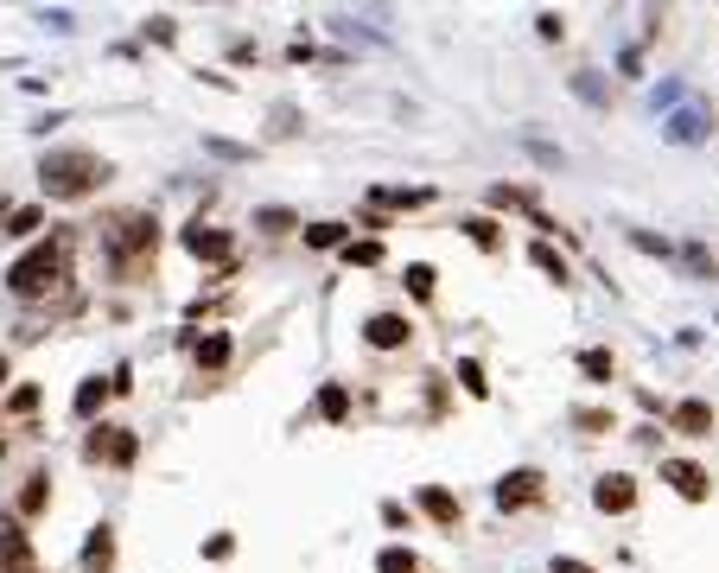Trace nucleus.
<instances>
[{"mask_svg": "<svg viewBox=\"0 0 719 573\" xmlns=\"http://www.w3.org/2000/svg\"><path fill=\"white\" fill-rule=\"evenodd\" d=\"M39 185H45L51 204H83L109 185V160L90 153V147H58V153L39 160Z\"/></svg>", "mask_w": 719, "mask_h": 573, "instance_id": "1", "label": "nucleus"}, {"mask_svg": "<svg viewBox=\"0 0 719 573\" xmlns=\"http://www.w3.org/2000/svg\"><path fill=\"white\" fill-rule=\"evenodd\" d=\"M662 484H675L688 503H707V497H713V478L700 472L694 459H662Z\"/></svg>", "mask_w": 719, "mask_h": 573, "instance_id": "10", "label": "nucleus"}, {"mask_svg": "<svg viewBox=\"0 0 719 573\" xmlns=\"http://www.w3.org/2000/svg\"><path fill=\"white\" fill-rule=\"evenodd\" d=\"M0 281H7L13 300H45L51 287H64V281H70V242H64V236L32 242V249H26L7 274H0Z\"/></svg>", "mask_w": 719, "mask_h": 573, "instance_id": "2", "label": "nucleus"}, {"mask_svg": "<svg viewBox=\"0 0 719 573\" xmlns=\"http://www.w3.org/2000/svg\"><path fill=\"white\" fill-rule=\"evenodd\" d=\"M102 402H109V382H102V376H83V389H77V402H70V414H77V421H90Z\"/></svg>", "mask_w": 719, "mask_h": 573, "instance_id": "17", "label": "nucleus"}, {"mask_svg": "<svg viewBox=\"0 0 719 573\" xmlns=\"http://www.w3.org/2000/svg\"><path fill=\"white\" fill-rule=\"evenodd\" d=\"M0 459H7V440H0Z\"/></svg>", "mask_w": 719, "mask_h": 573, "instance_id": "37", "label": "nucleus"}, {"mask_svg": "<svg viewBox=\"0 0 719 573\" xmlns=\"http://www.w3.org/2000/svg\"><path fill=\"white\" fill-rule=\"evenodd\" d=\"M669 427L688 433V440H707V433H713V408L707 402H675L669 408Z\"/></svg>", "mask_w": 719, "mask_h": 573, "instance_id": "13", "label": "nucleus"}, {"mask_svg": "<svg viewBox=\"0 0 719 573\" xmlns=\"http://www.w3.org/2000/svg\"><path fill=\"white\" fill-rule=\"evenodd\" d=\"M191 357H198V370H223V363H230V332H204V338H191Z\"/></svg>", "mask_w": 719, "mask_h": 573, "instance_id": "15", "label": "nucleus"}, {"mask_svg": "<svg viewBox=\"0 0 719 573\" xmlns=\"http://www.w3.org/2000/svg\"><path fill=\"white\" fill-rule=\"evenodd\" d=\"M109 567H115V529L96 523L90 542H83V573H109Z\"/></svg>", "mask_w": 719, "mask_h": 573, "instance_id": "14", "label": "nucleus"}, {"mask_svg": "<svg viewBox=\"0 0 719 573\" xmlns=\"http://www.w3.org/2000/svg\"><path fill=\"white\" fill-rule=\"evenodd\" d=\"M204 554H210V561H230V554H236V542H230V535H210V542H204Z\"/></svg>", "mask_w": 719, "mask_h": 573, "instance_id": "33", "label": "nucleus"}, {"mask_svg": "<svg viewBox=\"0 0 719 573\" xmlns=\"http://www.w3.org/2000/svg\"><path fill=\"white\" fill-rule=\"evenodd\" d=\"M401 281H408V293H414V300H433V293H440V274H433L427 262H414L408 274H401Z\"/></svg>", "mask_w": 719, "mask_h": 573, "instance_id": "23", "label": "nucleus"}, {"mask_svg": "<svg viewBox=\"0 0 719 573\" xmlns=\"http://www.w3.org/2000/svg\"><path fill=\"white\" fill-rule=\"evenodd\" d=\"M541 497H548V478H541L535 465H522V472H503V478H497V503H503V510H535Z\"/></svg>", "mask_w": 719, "mask_h": 573, "instance_id": "7", "label": "nucleus"}, {"mask_svg": "<svg viewBox=\"0 0 719 573\" xmlns=\"http://www.w3.org/2000/svg\"><path fill=\"white\" fill-rule=\"evenodd\" d=\"M319 414H325V421H344V414H350V389H344V382H325V389H319Z\"/></svg>", "mask_w": 719, "mask_h": 573, "instance_id": "22", "label": "nucleus"}, {"mask_svg": "<svg viewBox=\"0 0 719 573\" xmlns=\"http://www.w3.org/2000/svg\"><path fill=\"white\" fill-rule=\"evenodd\" d=\"M7 376H13V357H7V351H0V382H7Z\"/></svg>", "mask_w": 719, "mask_h": 573, "instance_id": "36", "label": "nucleus"}, {"mask_svg": "<svg viewBox=\"0 0 719 573\" xmlns=\"http://www.w3.org/2000/svg\"><path fill=\"white\" fill-rule=\"evenodd\" d=\"M350 230L344 223H306V249H344Z\"/></svg>", "mask_w": 719, "mask_h": 573, "instance_id": "21", "label": "nucleus"}, {"mask_svg": "<svg viewBox=\"0 0 719 573\" xmlns=\"http://www.w3.org/2000/svg\"><path fill=\"white\" fill-rule=\"evenodd\" d=\"M580 370L592 382H611V376H618V357H611V351H580Z\"/></svg>", "mask_w": 719, "mask_h": 573, "instance_id": "25", "label": "nucleus"}, {"mask_svg": "<svg viewBox=\"0 0 719 573\" xmlns=\"http://www.w3.org/2000/svg\"><path fill=\"white\" fill-rule=\"evenodd\" d=\"M39 223H45V211H39V204H20V211H13V217H7V230H0V236H13V242H26V236H39Z\"/></svg>", "mask_w": 719, "mask_h": 573, "instance_id": "18", "label": "nucleus"}, {"mask_svg": "<svg viewBox=\"0 0 719 573\" xmlns=\"http://www.w3.org/2000/svg\"><path fill=\"white\" fill-rule=\"evenodd\" d=\"M102 242H109L115 274H134L140 262H153V249H160V217L153 211H121V217H109Z\"/></svg>", "mask_w": 719, "mask_h": 573, "instance_id": "3", "label": "nucleus"}, {"mask_svg": "<svg viewBox=\"0 0 719 573\" xmlns=\"http://www.w3.org/2000/svg\"><path fill=\"white\" fill-rule=\"evenodd\" d=\"M45 503H51V478H45V472H32V478H26V491H20V510H13V516H20V523H26V516H45Z\"/></svg>", "mask_w": 719, "mask_h": 573, "instance_id": "16", "label": "nucleus"}, {"mask_svg": "<svg viewBox=\"0 0 719 573\" xmlns=\"http://www.w3.org/2000/svg\"><path fill=\"white\" fill-rule=\"evenodd\" d=\"M338 255H344V262H350V268H376V262H382V242H376V236H363V242H357V236H350V242H344V249H338Z\"/></svg>", "mask_w": 719, "mask_h": 573, "instance_id": "19", "label": "nucleus"}, {"mask_svg": "<svg viewBox=\"0 0 719 573\" xmlns=\"http://www.w3.org/2000/svg\"><path fill=\"white\" fill-rule=\"evenodd\" d=\"M535 32H541V39H560V32H567V20H560V13H535Z\"/></svg>", "mask_w": 719, "mask_h": 573, "instance_id": "32", "label": "nucleus"}, {"mask_svg": "<svg viewBox=\"0 0 719 573\" xmlns=\"http://www.w3.org/2000/svg\"><path fill=\"white\" fill-rule=\"evenodd\" d=\"M459 382H465V395H478V402H484V395H490V382H484V363H459Z\"/></svg>", "mask_w": 719, "mask_h": 573, "instance_id": "29", "label": "nucleus"}, {"mask_svg": "<svg viewBox=\"0 0 719 573\" xmlns=\"http://www.w3.org/2000/svg\"><path fill=\"white\" fill-rule=\"evenodd\" d=\"M573 427H586V433H605V427H611V414H605V408H573Z\"/></svg>", "mask_w": 719, "mask_h": 573, "instance_id": "31", "label": "nucleus"}, {"mask_svg": "<svg viewBox=\"0 0 719 573\" xmlns=\"http://www.w3.org/2000/svg\"><path fill=\"white\" fill-rule=\"evenodd\" d=\"M529 262H535L541 274H554V281H567V262H560V249H554V242H535V249H529Z\"/></svg>", "mask_w": 719, "mask_h": 573, "instance_id": "26", "label": "nucleus"}, {"mask_svg": "<svg viewBox=\"0 0 719 573\" xmlns=\"http://www.w3.org/2000/svg\"><path fill=\"white\" fill-rule=\"evenodd\" d=\"M420 204H433L427 185H376L370 191V211H420Z\"/></svg>", "mask_w": 719, "mask_h": 573, "instance_id": "11", "label": "nucleus"}, {"mask_svg": "<svg viewBox=\"0 0 719 573\" xmlns=\"http://www.w3.org/2000/svg\"><path fill=\"white\" fill-rule=\"evenodd\" d=\"M0 573H39V548L20 516H0Z\"/></svg>", "mask_w": 719, "mask_h": 573, "instance_id": "5", "label": "nucleus"}, {"mask_svg": "<svg viewBox=\"0 0 719 573\" xmlns=\"http://www.w3.org/2000/svg\"><path fill=\"white\" fill-rule=\"evenodd\" d=\"M179 242H185V255H198V262H230V255H236V236L230 230H210L204 217H191L185 230H179Z\"/></svg>", "mask_w": 719, "mask_h": 573, "instance_id": "6", "label": "nucleus"}, {"mask_svg": "<svg viewBox=\"0 0 719 573\" xmlns=\"http://www.w3.org/2000/svg\"><path fill=\"white\" fill-rule=\"evenodd\" d=\"M255 230H268V236H287V230H300V217H293L287 204H268V211H255Z\"/></svg>", "mask_w": 719, "mask_h": 573, "instance_id": "20", "label": "nucleus"}, {"mask_svg": "<svg viewBox=\"0 0 719 573\" xmlns=\"http://www.w3.org/2000/svg\"><path fill=\"white\" fill-rule=\"evenodd\" d=\"M465 236L478 242V249H497V242H503V230H497V217H465Z\"/></svg>", "mask_w": 719, "mask_h": 573, "instance_id": "27", "label": "nucleus"}, {"mask_svg": "<svg viewBox=\"0 0 719 573\" xmlns=\"http://www.w3.org/2000/svg\"><path fill=\"white\" fill-rule=\"evenodd\" d=\"M408 338H414L408 312H370V319H363V344H370V351H408Z\"/></svg>", "mask_w": 719, "mask_h": 573, "instance_id": "8", "label": "nucleus"}, {"mask_svg": "<svg viewBox=\"0 0 719 573\" xmlns=\"http://www.w3.org/2000/svg\"><path fill=\"white\" fill-rule=\"evenodd\" d=\"M7 217H13V198H7V191H0V230H7Z\"/></svg>", "mask_w": 719, "mask_h": 573, "instance_id": "35", "label": "nucleus"}, {"mask_svg": "<svg viewBox=\"0 0 719 573\" xmlns=\"http://www.w3.org/2000/svg\"><path fill=\"white\" fill-rule=\"evenodd\" d=\"M376 573H427V567H420L408 548H382L376 554Z\"/></svg>", "mask_w": 719, "mask_h": 573, "instance_id": "24", "label": "nucleus"}, {"mask_svg": "<svg viewBox=\"0 0 719 573\" xmlns=\"http://www.w3.org/2000/svg\"><path fill=\"white\" fill-rule=\"evenodd\" d=\"M554 573H592L586 561H573V554H554Z\"/></svg>", "mask_w": 719, "mask_h": 573, "instance_id": "34", "label": "nucleus"}, {"mask_svg": "<svg viewBox=\"0 0 719 573\" xmlns=\"http://www.w3.org/2000/svg\"><path fill=\"white\" fill-rule=\"evenodd\" d=\"M39 408V382H20V389L7 395V414H32Z\"/></svg>", "mask_w": 719, "mask_h": 573, "instance_id": "30", "label": "nucleus"}, {"mask_svg": "<svg viewBox=\"0 0 719 573\" xmlns=\"http://www.w3.org/2000/svg\"><path fill=\"white\" fill-rule=\"evenodd\" d=\"M592 503H599L605 516H630L637 510V478L630 472H605L599 484H592Z\"/></svg>", "mask_w": 719, "mask_h": 573, "instance_id": "9", "label": "nucleus"}, {"mask_svg": "<svg viewBox=\"0 0 719 573\" xmlns=\"http://www.w3.org/2000/svg\"><path fill=\"white\" fill-rule=\"evenodd\" d=\"M83 459L90 465H115V472H128V465L140 459V433L134 427H90V440H83Z\"/></svg>", "mask_w": 719, "mask_h": 573, "instance_id": "4", "label": "nucleus"}, {"mask_svg": "<svg viewBox=\"0 0 719 573\" xmlns=\"http://www.w3.org/2000/svg\"><path fill=\"white\" fill-rule=\"evenodd\" d=\"M420 510H427V516H433V523H440V529H459V523H465L459 497H452L446 484H420Z\"/></svg>", "mask_w": 719, "mask_h": 573, "instance_id": "12", "label": "nucleus"}, {"mask_svg": "<svg viewBox=\"0 0 719 573\" xmlns=\"http://www.w3.org/2000/svg\"><path fill=\"white\" fill-rule=\"evenodd\" d=\"M522 204H529L522 185H490V211H522Z\"/></svg>", "mask_w": 719, "mask_h": 573, "instance_id": "28", "label": "nucleus"}]
</instances>
